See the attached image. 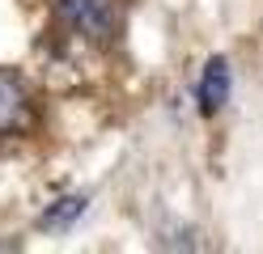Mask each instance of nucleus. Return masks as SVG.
I'll return each instance as SVG.
<instances>
[{"label":"nucleus","mask_w":263,"mask_h":254,"mask_svg":"<svg viewBox=\"0 0 263 254\" xmlns=\"http://www.w3.org/2000/svg\"><path fill=\"white\" fill-rule=\"evenodd\" d=\"M64 17L72 22V30L89 38H106L115 26V5L110 0H64Z\"/></svg>","instance_id":"f257e3e1"},{"label":"nucleus","mask_w":263,"mask_h":254,"mask_svg":"<svg viewBox=\"0 0 263 254\" xmlns=\"http://www.w3.org/2000/svg\"><path fill=\"white\" fill-rule=\"evenodd\" d=\"M17 114H22V93L9 81H0V127H13Z\"/></svg>","instance_id":"20e7f679"},{"label":"nucleus","mask_w":263,"mask_h":254,"mask_svg":"<svg viewBox=\"0 0 263 254\" xmlns=\"http://www.w3.org/2000/svg\"><path fill=\"white\" fill-rule=\"evenodd\" d=\"M225 102H229V64L221 55H212L208 68H204V76H200V110L217 114Z\"/></svg>","instance_id":"f03ea898"},{"label":"nucleus","mask_w":263,"mask_h":254,"mask_svg":"<svg viewBox=\"0 0 263 254\" xmlns=\"http://www.w3.org/2000/svg\"><path fill=\"white\" fill-rule=\"evenodd\" d=\"M85 203H89L85 195H68V199L51 203V208L43 212V220H39V225H43V229H68L72 220H77L81 212H85Z\"/></svg>","instance_id":"7ed1b4c3"}]
</instances>
